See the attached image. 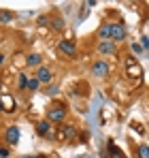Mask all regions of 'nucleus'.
I'll use <instances>...</instances> for the list:
<instances>
[{
    "label": "nucleus",
    "instance_id": "obj_1",
    "mask_svg": "<svg viewBox=\"0 0 149 158\" xmlns=\"http://www.w3.org/2000/svg\"><path fill=\"white\" fill-rule=\"evenodd\" d=\"M109 71H111V66H109V62H107V60H98V62H94V64H92V75H94V77H98V79L107 77V75H109Z\"/></svg>",
    "mask_w": 149,
    "mask_h": 158
},
{
    "label": "nucleus",
    "instance_id": "obj_2",
    "mask_svg": "<svg viewBox=\"0 0 149 158\" xmlns=\"http://www.w3.org/2000/svg\"><path fill=\"white\" fill-rule=\"evenodd\" d=\"M73 137H74V126H70V124L60 126L58 132H55V139H58V141H62V143H64V141H70Z\"/></svg>",
    "mask_w": 149,
    "mask_h": 158
},
{
    "label": "nucleus",
    "instance_id": "obj_3",
    "mask_svg": "<svg viewBox=\"0 0 149 158\" xmlns=\"http://www.w3.org/2000/svg\"><path fill=\"white\" fill-rule=\"evenodd\" d=\"M47 120H49V122H55V124L64 122V120H66V111H64V107H51L49 111H47Z\"/></svg>",
    "mask_w": 149,
    "mask_h": 158
},
{
    "label": "nucleus",
    "instance_id": "obj_4",
    "mask_svg": "<svg viewBox=\"0 0 149 158\" xmlns=\"http://www.w3.org/2000/svg\"><path fill=\"white\" fill-rule=\"evenodd\" d=\"M34 77L38 79V83H47V85H51V81H53V73H51V69H47V66H38Z\"/></svg>",
    "mask_w": 149,
    "mask_h": 158
},
{
    "label": "nucleus",
    "instance_id": "obj_5",
    "mask_svg": "<svg viewBox=\"0 0 149 158\" xmlns=\"http://www.w3.org/2000/svg\"><path fill=\"white\" fill-rule=\"evenodd\" d=\"M36 132H38L41 137L55 139V132H53V128H51V122H49V120H43V122H38V124H36Z\"/></svg>",
    "mask_w": 149,
    "mask_h": 158
},
{
    "label": "nucleus",
    "instance_id": "obj_6",
    "mask_svg": "<svg viewBox=\"0 0 149 158\" xmlns=\"http://www.w3.org/2000/svg\"><path fill=\"white\" fill-rule=\"evenodd\" d=\"M58 47H60V52L66 53V56H74V53H77V43L70 41V39H62V41L58 43Z\"/></svg>",
    "mask_w": 149,
    "mask_h": 158
},
{
    "label": "nucleus",
    "instance_id": "obj_7",
    "mask_svg": "<svg viewBox=\"0 0 149 158\" xmlns=\"http://www.w3.org/2000/svg\"><path fill=\"white\" fill-rule=\"evenodd\" d=\"M111 39L113 41H124L126 39V26L124 24H111Z\"/></svg>",
    "mask_w": 149,
    "mask_h": 158
},
{
    "label": "nucleus",
    "instance_id": "obj_8",
    "mask_svg": "<svg viewBox=\"0 0 149 158\" xmlns=\"http://www.w3.org/2000/svg\"><path fill=\"white\" fill-rule=\"evenodd\" d=\"M4 139H6V143L15 145V143L19 141V128H17V126H6V131H4Z\"/></svg>",
    "mask_w": 149,
    "mask_h": 158
},
{
    "label": "nucleus",
    "instance_id": "obj_9",
    "mask_svg": "<svg viewBox=\"0 0 149 158\" xmlns=\"http://www.w3.org/2000/svg\"><path fill=\"white\" fill-rule=\"evenodd\" d=\"M0 103H2V109H4L6 113H13V111H15V101H13L11 94H2V96H0Z\"/></svg>",
    "mask_w": 149,
    "mask_h": 158
},
{
    "label": "nucleus",
    "instance_id": "obj_10",
    "mask_svg": "<svg viewBox=\"0 0 149 158\" xmlns=\"http://www.w3.org/2000/svg\"><path fill=\"white\" fill-rule=\"evenodd\" d=\"M98 52L104 53V56L115 53V43H111V41H100V43H98Z\"/></svg>",
    "mask_w": 149,
    "mask_h": 158
},
{
    "label": "nucleus",
    "instance_id": "obj_11",
    "mask_svg": "<svg viewBox=\"0 0 149 158\" xmlns=\"http://www.w3.org/2000/svg\"><path fill=\"white\" fill-rule=\"evenodd\" d=\"M41 62H43L41 53H30V56H28V60H26V64H28V66H36V69L41 66Z\"/></svg>",
    "mask_w": 149,
    "mask_h": 158
},
{
    "label": "nucleus",
    "instance_id": "obj_12",
    "mask_svg": "<svg viewBox=\"0 0 149 158\" xmlns=\"http://www.w3.org/2000/svg\"><path fill=\"white\" fill-rule=\"evenodd\" d=\"M98 36L102 41H109V39H111V24H102V26L98 28Z\"/></svg>",
    "mask_w": 149,
    "mask_h": 158
},
{
    "label": "nucleus",
    "instance_id": "obj_13",
    "mask_svg": "<svg viewBox=\"0 0 149 158\" xmlns=\"http://www.w3.org/2000/svg\"><path fill=\"white\" fill-rule=\"evenodd\" d=\"M109 158H126V156L115 143H109Z\"/></svg>",
    "mask_w": 149,
    "mask_h": 158
},
{
    "label": "nucleus",
    "instance_id": "obj_14",
    "mask_svg": "<svg viewBox=\"0 0 149 158\" xmlns=\"http://www.w3.org/2000/svg\"><path fill=\"white\" fill-rule=\"evenodd\" d=\"M136 156L139 158H149V145H139V148H136Z\"/></svg>",
    "mask_w": 149,
    "mask_h": 158
},
{
    "label": "nucleus",
    "instance_id": "obj_15",
    "mask_svg": "<svg viewBox=\"0 0 149 158\" xmlns=\"http://www.w3.org/2000/svg\"><path fill=\"white\" fill-rule=\"evenodd\" d=\"M28 81H30V79H28V75H26V73H22V75H19V79H17V88H19V90H26V88H28Z\"/></svg>",
    "mask_w": 149,
    "mask_h": 158
},
{
    "label": "nucleus",
    "instance_id": "obj_16",
    "mask_svg": "<svg viewBox=\"0 0 149 158\" xmlns=\"http://www.w3.org/2000/svg\"><path fill=\"white\" fill-rule=\"evenodd\" d=\"M51 28L53 30H62L64 28V19L62 17H51Z\"/></svg>",
    "mask_w": 149,
    "mask_h": 158
},
{
    "label": "nucleus",
    "instance_id": "obj_17",
    "mask_svg": "<svg viewBox=\"0 0 149 158\" xmlns=\"http://www.w3.org/2000/svg\"><path fill=\"white\" fill-rule=\"evenodd\" d=\"M11 19H13L11 11H0V22H11Z\"/></svg>",
    "mask_w": 149,
    "mask_h": 158
},
{
    "label": "nucleus",
    "instance_id": "obj_18",
    "mask_svg": "<svg viewBox=\"0 0 149 158\" xmlns=\"http://www.w3.org/2000/svg\"><path fill=\"white\" fill-rule=\"evenodd\" d=\"M38 26H51V17L49 15H41L38 17Z\"/></svg>",
    "mask_w": 149,
    "mask_h": 158
},
{
    "label": "nucleus",
    "instance_id": "obj_19",
    "mask_svg": "<svg viewBox=\"0 0 149 158\" xmlns=\"http://www.w3.org/2000/svg\"><path fill=\"white\" fill-rule=\"evenodd\" d=\"M36 88H38V79L32 77L30 81H28V90H36Z\"/></svg>",
    "mask_w": 149,
    "mask_h": 158
},
{
    "label": "nucleus",
    "instance_id": "obj_20",
    "mask_svg": "<svg viewBox=\"0 0 149 158\" xmlns=\"http://www.w3.org/2000/svg\"><path fill=\"white\" fill-rule=\"evenodd\" d=\"M128 73H130V75H141V69L134 66V64H130V66H128Z\"/></svg>",
    "mask_w": 149,
    "mask_h": 158
},
{
    "label": "nucleus",
    "instance_id": "obj_21",
    "mask_svg": "<svg viewBox=\"0 0 149 158\" xmlns=\"http://www.w3.org/2000/svg\"><path fill=\"white\" fill-rule=\"evenodd\" d=\"M58 94H60V88L51 83V85H49V96H58Z\"/></svg>",
    "mask_w": 149,
    "mask_h": 158
},
{
    "label": "nucleus",
    "instance_id": "obj_22",
    "mask_svg": "<svg viewBox=\"0 0 149 158\" xmlns=\"http://www.w3.org/2000/svg\"><path fill=\"white\" fill-rule=\"evenodd\" d=\"M141 43H143V45H141V49H149V39H147V36H143V39H141Z\"/></svg>",
    "mask_w": 149,
    "mask_h": 158
},
{
    "label": "nucleus",
    "instance_id": "obj_23",
    "mask_svg": "<svg viewBox=\"0 0 149 158\" xmlns=\"http://www.w3.org/2000/svg\"><path fill=\"white\" fill-rule=\"evenodd\" d=\"M0 156H2V158L9 156V148H0Z\"/></svg>",
    "mask_w": 149,
    "mask_h": 158
},
{
    "label": "nucleus",
    "instance_id": "obj_24",
    "mask_svg": "<svg viewBox=\"0 0 149 158\" xmlns=\"http://www.w3.org/2000/svg\"><path fill=\"white\" fill-rule=\"evenodd\" d=\"M19 158H45V156H41V154H26V156H19Z\"/></svg>",
    "mask_w": 149,
    "mask_h": 158
},
{
    "label": "nucleus",
    "instance_id": "obj_25",
    "mask_svg": "<svg viewBox=\"0 0 149 158\" xmlns=\"http://www.w3.org/2000/svg\"><path fill=\"white\" fill-rule=\"evenodd\" d=\"M132 52L139 53V52H143V49H141V45H139V43H132Z\"/></svg>",
    "mask_w": 149,
    "mask_h": 158
},
{
    "label": "nucleus",
    "instance_id": "obj_26",
    "mask_svg": "<svg viewBox=\"0 0 149 158\" xmlns=\"http://www.w3.org/2000/svg\"><path fill=\"white\" fill-rule=\"evenodd\" d=\"M4 60H6V58H4V53H0V66L4 64Z\"/></svg>",
    "mask_w": 149,
    "mask_h": 158
},
{
    "label": "nucleus",
    "instance_id": "obj_27",
    "mask_svg": "<svg viewBox=\"0 0 149 158\" xmlns=\"http://www.w3.org/2000/svg\"><path fill=\"white\" fill-rule=\"evenodd\" d=\"M0 111H4V109H2V103H0Z\"/></svg>",
    "mask_w": 149,
    "mask_h": 158
}]
</instances>
